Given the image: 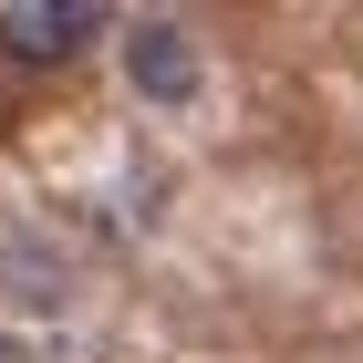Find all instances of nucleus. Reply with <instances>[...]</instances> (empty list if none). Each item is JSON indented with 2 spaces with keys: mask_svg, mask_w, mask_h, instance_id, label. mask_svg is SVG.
<instances>
[{
  "mask_svg": "<svg viewBox=\"0 0 363 363\" xmlns=\"http://www.w3.org/2000/svg\"><path fill=\"white\" fill-rule=\"evenodd\" d=\"M125 84L145 94V104H187L197 94V42H187V21H125Z\"/></svg>",
  "mask_w": 363,
  "mask_h": 363,
  "instance_id": "nucleus-2",
  "label": "nucleus"
},
{
  "mask_svg": "<svg viewBox=\"0 0 363 363\" xmlns=\"http://www.w3.org/2000/svg\"><path fill=\"white\" fill-rule=\"evenodd\" d=\"M0 363H21V342H0Z\"/></svg>",
  "mask_w": 363,
  "mask_h": 363,
  "instance_id": "nucleus-3",
  "label": "nucleus"
},
{
  "mask_svg": "<svg viewBox=\"0 0 363 363\" xmlns=\"http://www.w3.org/2000/svg\"><path fill=\"white\" fill-rule=\"evenodd\" d=\"M94 31H104L94 0H0V52L11 62H62V52H84Z\"/></svg>",
  "mask_w": 363,
  "mask_h": 363,
  "instance_id": "nucleus-1",
  "label": "nucleus"
}]
</instances>
